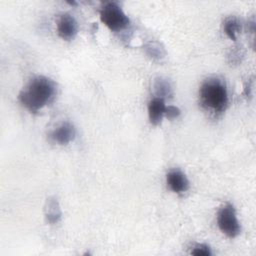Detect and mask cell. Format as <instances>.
<instances>
[{"label":"cell","instance_id":"cell-1","mask_svg":"<svg viewBox=\"0 0 256 256\" xmlns=\"http://www.w3.org/2000/svg\"><path fill=\"white\" fill-rule=\"evenodd\" d=\"M55 91L56 86L51 79L45 76H36L21 90L18 99L27 110L34 113L53 99Z\"/></svg>","mask_w":256,"mask_h":256},{"label":"cell","instance_id":"cell-2","mask_svg":"<svg viewBox=\"0 0 256 256\" xmlns=\"http://www.w3.org/2000/svg\"><path fill=\"white\" fill-rule=\"evenodd\" d=\"M201 105L214 114L222 113L228 104V93L224 83L217 78L204 81L199 89Z\"/></svg>","mask_w":256,"mask_h":256},{"label":"cell","instance_id":"cell-3","mask_svg":"<svg viewBox=\"0 0 256 256\" xmlns=\"http://www.w3.org/2000/svg\"><path fill=\"white\" fill-rule=\"evenodd\" d=\"M100 19L112 31H120L130 22L128 16L115 2H108L101 8Z\"/></svg>","mask_w":256,"mask_h":256},{"label":"cell","instance_id":"cell-4","mask_svg":"<svg viewBox=\"0 0 256 256\" xmlns=\"http://www.w3.org/2000/svg\"><path fill=\"white\" fill-rule=\"evenodd\" d=\"M217 224L220 231L230 238H234L240 234L241 227L236 216V211L230 203L224 204L218 211Z\"/></svg>","mask_w":256,"mask_h":256},{"label":"cell","instance_id":"cell-5","mask_svg":"<svg viewBox=\"0 0 256 256\" xmlns=\"http://www.w3.org/2000/svg\"><path fill=\"white\" fill-rule=\"evenodd\" d=\"M58 35L64 40H71L78 32V25L70 14H62L57 21Z\"/></svg>","mask_w":256,"mask_h":256},{"label":"cell","instance_id":"cell-6","mask_svg":"<svg viewBox=\"0 0 256 256\" xmlns=\"http://www.w3.org/2000/svg\"><path fill=\"white\" fill-rule=\"evenodd\" d=\"M75 128L69 122H63L58 125L51 133L50 138L59 145H67L75 138Z\"/></svg>","mask_w":256,"mask_h":256},{"label":"cell","instance_id":"cell-7","mask_svg":"<svg viewBox=\"0 0 256 256\" xmlns=\"http://www.w3.org/2000/svg\"><path fill=\"white\" fill-rule=\"evenodd\" d=\"M168 187L175 193H182L188 190L189 181L186 175L180 170H172L166 175Z\"/></svg>","mask_w":256,"mask_h":256},{"label":"cell","instance_id":"cell-8","mask_svg":"<svg viewBox=\"0 0 256 256\" xmlns=\"http://www.w3.org/2000/svg\"><path fill=\"white\" fill-rule=\"evenodd\" d=\"M165 109L166 105L164 99L155 97L150 100L148 104V117L150 123L153 125H158L159 123H161L162 118L165 114Z\"/></svg>","mask_w":256,"mask_h":256},{"label":"cell","instance_id":"cell-9","mask_svg":"<svg viewBox=\"0 0 256 256\" xmlns=\"http://www.w3.org/2000/svg\"><path fill=\"white\" fill-rule=\"evenodd\" d=\"M62 212L59 203L55 197H50L47 199L45 204V218L48 223L55 224L61 219Z\"/></svg>","mask_w":256,"mask_h":256},{"label":"cell","instance_id":"cell-10","mask_svg":"<svg viewBox=\"0 0 256 256\" xmlns=\"http://www.w3.org/2000/svg\"><path fill=\"white\" fill-rule=\"evenodd\" d=\"M154 90L155 94L158 98H165L172 96V88L167 79L164 78H156L154 82Z\"/></svg>","mask_w":256,"mask_h":256},{"label":"cell","instance_id":"cell-11","mask_svg":"<svg viewBox=\"0 0 256 256\" xmlns=\"http://www.w3.org/2000/svg\"><path fill=\"white\" fill-rule=\"evenodd\" d=\"M224 32L226 33V35L233 41H235L237 39V34L239 33L240 29H241V25L239 23V21L235 18V17H230L227 18L224 22Z\"/></svg>","mask_w":256,"mask_h":256},{"label":"cell","instance_id":"cell-12","mask_svg":"<svg viewBox=\"0 0 256 256\" xmlns=\"http://www.w3.org/2000/svg\"><path fill=\"white\" fill-rule=\"evenodd\" d=\"M190 253L195 256H210L212 254L210 247L204 243L195 244L192 247V250Z\"/></svg>","mask_w":256,"mask_h":256},{"label":"cell","instance_id":"cell-13","mask_svg":"<svg viewBox=\"0 0 256 256\" xmlns=\"http://www.w3.org/2000/svg\"><path fill=\"white\" fill-rule=\"evenodd\" d=\"M147 49V54L152 56V57H161L162 55V49L159 47V45L157 43H149L146 47Z\"/></svg>","mask_w":256,"mask_h":256},{"label":"cell","instance_id":"cell-14","mask_svg":"<svg viewBox=\"0 0 256 256\" xmlns=\"http://www.w3.org/2000/svg\"><path fill=\"white\" fill-rule=\"evenodd\" d=\"M181 114V111L178 107L176 106H173V105H169V106H166V109H165V116L168 118V119H175L177 118L179 115Z\"/></svg>","mask_w":256,"mask_h":256}]
</instances>
